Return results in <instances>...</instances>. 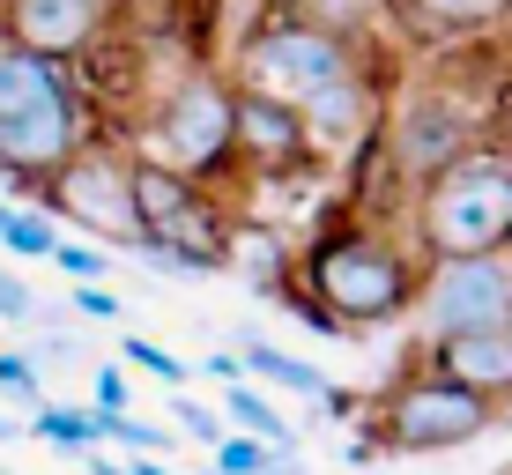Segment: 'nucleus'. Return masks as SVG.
<instances>
[{
  "mask_svg": "<svg viewBox=\"0 0 512 475\" xmlns=\"http://www.w3.org/2000/svg\"><path fill=\"white\" fill-rule=\"evenodd\" d=\"M119 357H127V372H149V379H164L171 394L186 386V357H171V349H164V342H149V334H127V342H119Z\"/></svg>",
  "mask_w": 512,
  "mask_h": 475,
  "instance_id": "obj_22",
  "label": "nucleus"
},
{
  "mask_svg": "<svg viewBox=\"0 0 512 475\" xmlns=\"http://www.w3.org/2000/svg\"><path fill=\"white\" fill-rule=\"evenodd\" d=\"M297 119H305V142H312V149H349V142H364V134H372L379 90H372V75H364V67H349L342 82H327V90H312L305 104H297Z\"/></svg>",
  "mask_w": 512,
  "mask_h": 475,
  "instance_id": "obj_12",
  "label": "nucleus"
},
{
  "mask_svg": "<svg viewBox=\"0 0 512 475\" xmlns=\"http://www.w3.org/2000/svg\"><path fill=\"white\" fill-rule=\"evenodd\" d=\"M498 424H505V431H512V416H498Z\"/></svg>",
  "mask_w": 512,
  "mask_h": 475,
  "instance_id": "obj_32",
  "label": "nucleus"
},
{
  "mask_svg": "<svg viewBox=\"0 0 512 475\" xmlns=\"http://www.w3.org/2000/svg\"><path fill=\"white\" fill-rule=\"evenodd\" d=\"M90 409H97V416H127V409H134V379H127V364H97V379H90Z\"/></svg>",
  "mask_w": 512,
  "mask_h": 475,
  "instance_id": "obj_25",
  "label": "nucleus"
},
{
  "mask_svg": "<svg viewBox=\"0 0 512 475\" xmlns=\"http://www.w3.org/2000/svg\"><path fill=\"white\" fill-rule=\"evenodd\" d=\"M141 156L179 179H208L231 156V90L216 75H179L141 127Z\"/></svg>",
  "mask_w": 512,
  "mask_h": 475,
  "instance_id": "obj_6",
  "label": "nucleus"
},
{
  "mask_svg": "<svg viewBox=\"0 0 512 475\" xmlns=\"http://www.w3.org/2000/svg\"><path fill=\"white\" fill-rule=\"evenodd\" d=\"M97 8H112V0H97Z\"/></svg>",
  "mask_w": 512,
  "mask_h": 475,
  "instance_id": "obj_33",
  "label": "nucleus"
},
{
  "mask_svg": "<svg viewBox=\"0 0 512 475\" xmlns=\"http://www.w3.org/2000/svg\"><path fill=\"white\" fill-rule=\"evenodd\" d=\"M75 461H82V475H127V461H112V453H97V446L75 453Z\"/></svg>",
  "mask_w": 512,
  "mask_h": 475,
  "instance_id": "obj_28",
  "label": "nucleus"
},
{
  "mask_svg": "<svg viewBox=\"0 0 512 475\" xmlns=\"http://www.w3.org/2000/svg\"><path fill=\"white\" fill-rule=\"evenodd\" d=\"M23 431L45 438V446H60V453H90V446H97L90 409H75V401H38V409L23 416Z\"/></svg>",
  "mask_w": 512,
  "mask_h": 475,
  "instance_id": "obj_17",
  "label": "nucleus"
},
{
  "mask_svg": "<svg viewBox=\"0 0 512 475\" xmlns=\"http://www.w3.org/2000/svg\"><path fill=\"white\" fill-rule=\"evenodd\" d=\"M0 475H8V468H0Z\"/></svg>",
  "mask_w": 512,
  "mask_h": 475,
  "instance_id": "obj_35",
  "label": "nucleus"
},
{
  "mask_svg": "<svg viewBox=\"0 0 512 475\" xmlns=\"http://www.w3.org/2000/svg\"><path fill=\"white\" fill-rule=\"evenodd\" d=\"M423 372L483 394L490 409L512 401V327H483V334H446V342H423Z\"/></svg>",
  "mask_w": 512,
  "mask_h": 475,
  "instance_id": "obj_11",
  "label": "nucleus"
},
{
  "mask_svg": "<svg viewBox=\"0 0 512 475\" xmlns=\"http://www.w3.org/2000/svg\"><path fill=\"white\" fill-rule=\"evenodd\" d=\"M127 164H134L127 149L82 142V149L45 179V216H67L82 238H104V253H141V216H134Z\"/></svg>",
  "mask_w": 512,
  "mask_h": 475,
  "instance_id": "obj_3",
  "label": "nucleus"
},
{
  "mask_svg": "<svg viewBox=\"0 0 512 475\" xmlns=\"http://www.w3.org/2000/svg\"><path fill=\"white\" fill-rule=\"evenodd\" d=\"M416 245L431 260L512 253V149H461L438 179L416 186Z\"/></svg>",
  "mask_w": 512,
  "mask_h": 475,
  "instance_id": "obj_2",
  "label": "nucleus"
},
{
  "mask_svg": "<svg viewBox=\"0 0 512 475\" xmlns=\"http://www.w3.org/2000/svg\"><path fill=\"white\" fill-rule=\"evenodd\" d=\"M127 475H179V468H171V461H156V453H134Z\"/></svg>",
  "mask_w": 512,
  "mask_h": 475,
  "instance_id": "obj_30",
  "label": "nucleus"
},
{
  "mask_svg": "<svg viewBox=\"0 0 512 475\" xmlns=\"http://www.w3.org/2000/svg\"><path fill=\"white\" fill-rule=\"evenodd\" d=\"M223 260H238V275L260 297H282L297 283V253H290L282 231H231V238H223Z\"/></svg>",
  "mask_w": 512,
  "mask_h": 475,
  "instance_id": "obj_13",
  "label": "nucleus"
},
{
  "mask_svg": "<svg viewBox=\"0 0 512 475\" xmlns=\"http://www.w3.org/2000/svg\"><path fill=\"white\" fill-rule=\"evenodd\" d=\"M231 156H245L253 171H297L312 164V142H305V119L297 104H275L260 90H231Z\"/></svg>",
  "mask_w": 512,
  "mask_h": 475,
  "instance_id": "obj_9",
  "label": "nucleus"
},
{
  "mask_svg": "<svg viewBox=\"0 0 512 475\" xmlns=\"http://www.w3.org/2000/svg\"><path fill=\"white\" fill-rule=\"evenodd\" d=\"M67 312H82V320H112V327H127V305H119V290H112V283H75V290H67Z\"/></svg>",
  "mask_w": 512,
  "mask_h": 475,
  "instance_id": "obj_26",
  "label": "nucleus"
},
{
  "mask_svg": "<svg viewBox=\"0 0 512 475\" xmlns=\"http://www.w3.org/2000/svg\"><path fill=\"white\" fill-rule=\"evenodd\" d=\"M208 475H216V468H208Z\"/></svg>",
  "mask_w": 512,
  "mask_h": 475,
  "instance_id": "obj_34",
  "label": "nucleus"
},
{
  "mask_svg": "<svg viewBox=\"0 0 512 475\" xmlns=\"http://www.w3.org/2000/svg\"><path fill=\"white\" fill-rule=\"evenodd\" d=\"M15 438H30V431H23V416H0V453H8Z\"/></svg>",
  "mask_w": 512,
  "mask_h": 475,
  "instance_id": "obj_31",
  "label": "nucleus"
},
{
  "mask_svg": "<svg viewBox=\"0 0 512 475\" xmlns=\"http://www.w3.org/2000/svg\"><path fill=\"white\" fill-rule=\"evenodd\" d=\"M52 268H60L67 283H104V275H112V253L90 245V238H60L52 245Z\"/></svg>",
  "mask_w": 512,
  "mask_h": 475,
  "instance_id": "obj_24",
  "label": "nucleus"
},
{
  "mask_svg": "<svg viewBox=\"0 0 512 475\" xmlns=\"http://www.w3.org/2000/svg\"><path fill=\"white\" fill-rule=\"evenodd\" d=\"M275 453L282 446H260V438H245V431H223V446L208 453V468H216V475H268Z\"/></svg>",
  "mask_w": 512,
  "mask_h": 475,
  "instance_id": "obj_23",
  "label": "nucleus"
},
{
  "mask_svg": "<svg viewBox=\"0 0 512 475\" xmlns=\"http://www.w3.org/2000/svg\"><path fill=\"white\" fill-rule=\"evenodd\" d=\"M30 320H38V290L0 268V327H30Z\"/></svg>",
  "mask_w": 512,
  "mask_h": 475,
  "instance_id": "obj_27",
  "label": "nucleus"
},
{
  "mask_svg": "<svg viewBox=\"0 0 512 475\" xmlns=\"http://www.w3.org/2000/svg\"><path fill=\"white\" fill-rule=\"evenodd\" d=\"M0 245H8L15 260H52V245H60V223H52L45 208L0 201Z\"/></svg>",
  "mask_w": 512,
  "mask_h": 475,
  "instance_id": "obj_18",
  "label": "nucleus"
},
{
  "mask_svg": "<svg viewBox=\"0 0 512 475\" xmlns=\"http://www.w3.org/2000/svg\"><path fill=\"white\" fill-rule=\"evenodd\" d=\"M104 23L97 0H0V38L38 52V60H75V52H90Z\"/></svg>",
  "mask_w": 512,
  "mask_h": 475,
  "instance_id": "obj_10",
  "label": "nucleus"
},
{
  "mask_svg": "<svg viewBox=\"0 0 512 475\" xmlns=\"http://www.w3.org/2000/svg\"><path fill=\"white\" fill-rule=\"evenodd\" d=\"M238 372H253L260 386H282V394H305V401H327V386H334V379H327L312 357H290V349L260 342V334L238 349Z\"/></svg>",
  "mask_w": 512,
  "mask_h": 475,
  "instance_id": "obj_15",
  "label": "nucleus"
},
{
  "mask_svg": "<svg viewBox=\"0 0 512 475\" xmlns=\"http://www.w3.org/2000/svg\"><path fill=\"white\" fill-rule=\"evenodd\" d=\"M461 149H475V112L453 90H416L409 104L386 112V164L394 179H438Z\"/></svg>",
  "mask_w": 512,
  "mask_h": 475,
  "instance_id": "obj_8",
  "label": "nucleus"
},
{
  "mask_svg": "<svg viewBox=\"0 0 512 475\" xmlns=\"http://www.w3.org/2000/svg\"><path fill=\"white\" fill-rule=\"evenodd\" d=\"M297 290H305L342 334H364V327H386V320L409 312L416 268L386 231H372V223H334V231H320L305 253H297Z\"/></svg>",
  "mask_w": 512,
  "mask_h": 475,
  "instance_id": "obj_1",
  "label": "nucleus"
},
{
  "mask_svg": "<svg viewBox=\"0 0 512 475\" xmlns=\"http://www.w3.org/2000/svg\"><path fill=\"white\" fill-rule=\"evenodd\" d=\"M238 67H245V90H260L275 104H305L312 90H327V82H342L349 67H364V52L334 45L327 30H312V23L290 15V23H268L260 38H245Z\"/></svg>",
  "mask_w": 512,
  "mask_h": 475,
  "instance_id": "obj_7",
  "label": "nucleus"
},
{
  "mask_svg": "<svg viewBox=\"0 0 512 475\" xmlns=\"http://www.w3.org/2000/svg\"><path fill=\"white\" fill-rule=\"evenodd\" d=\"M82 409H90V401H82ZM90 431H97V446H119L127 461H134V453H156V461H164V453L179 446L164 424H141L134 409H127V416H97V409H90Z\"/></svg>",
  "mask_w": 512,
  "mask_h": 475,
  "instance_id": "obj_20",
  "label": "nucleus"
},
{
  "mask_svg": "<svg viewBox=\"0 0 512 475\" xmlns=\"http://www.w3.org/2000/svg\"><path fill=\"white\" fill-rule=\"evenodd\" d=\"M394 8L423 38H468V30H498L512 15V0H394Z\"/></svg>",
  "mask_w": 512,
  "mask_h": 475,
  "instance_id": "obj_14",
  "label": "nucleus"
},
{
  "mask_svg": "<svg viewBox=\"0 0 512 475\" xmlns=\"http://www.w3.org/2000/svg\"><path fill=\"white\" fill-rule=\"evenodd\" d=\"M216 416H223V431H245V438H260V446H297V424L260 394V386H245V379L223 386V409Z\"/></svg>",
  "mask_w": 512,
  "mask_h": 475,
  "instance_id": "obj_16",
  "label": "nucleus"
},
{
  "mask_svg": "<svg viewBox=\"0 0 512 475\" xmlns=\"http://www.w3.org/2000/svg\"><path fill=\"white\" fill-rule=\"evenodd\" d=\"M416 342H446V334H483L512 327V253H468V260H431L409 297Z\"/></svg>",
  "mask_w": 512,
  "mask_h": 475,
  "instance_id": "obj_5",
  "label": "nucleus"
},
{
  "mask_svg": "<svg viewBox=\"0 0 512 475\" xmlns=\"http://www.w3.org/2000/svg\"><path fill=\"white\" fill-rule=\"evenodd\" d=\"M201 364H208V379H223V386H238V379H245V372H238V357H201Z\"/></svg>",
  "mask_w": 512,
  "mask_h": 475,
  "instance_id": "obj_29",
  "label": "nucleus"
},
{
  "mask_svg": "<svg viewBox=\"0 0 512 475\" xmlns=\"http://www.w3.org/2000/svg\"><path fill=\"white\" fill-rule=\"evenodd\" d=\"M490 424H498V409L438 372H401L379 401V446L386 453H453L468 438H483Z\"/></svg>",
  "mask_w": 512,
  "mask_h": 475,
  "instance_id": "obj_4",
  "label": "nucleus"
},
{
  "mask_svg": "<svg viewBox=\"0 0 512 475\" xmlns=\"http://www.w3.org/2000/svg\"><path fill=\"white\" fill-rule=\"evenodd\" d=\"M372 15H379V0H297V23L327 30V38H334V45H349V52L364 45Z\"/></svg>",
  "mask_w": 512,
  "mask_h": 475,
  "instance_id": "obj_19",
  "label": "nucleus"
},
{
  "mask_svg": "<svg viewBox=\"0 0 512 475\" xmlns=\"http://www.w3.org/2000/svg\"><path fill=\"white\" fill-rule=\"evenodd\" d=\"M164 416H171L164 431H171V438H186V446H201V453H216V446H223V416L208 409V401H193L186 386L171 394V409H164Z\"/></svg>",
  "mask_w": 512,
  "mask_h": 475,
  "instance_id": "obj_21",
  "label": "nucleus"
}]
</instances>
